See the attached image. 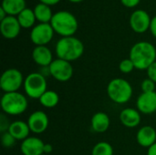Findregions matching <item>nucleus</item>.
<instances>
[{
  "label": "nucleus",
  "instance_id": "nucleus-1",
  "mask_svg": "<svg viewBox=\"0 0 156 155\" xmlns=\"http://www.w3.org/2000/svg\"><path fill=\"white\" fill-rule=\"evenodd\" d=\"M129 58L133 61L136 69L146 70L156 61L155 47L150 42L139 41L132 47Z\"/></svg>",
  "mask_w": 156,
  "mask_h": 155
},
{
  "label": "nucleus",
  "instance_id": "nucleus-2",
  "mask_svg": "<svg viewBox=\"0 0 156 155\" xmlns=\"http://www.w3.org/2000/svg\"><path fill=\"white\" fill-rule=\"evenodd\" d=\"M55 52L58 58L69 62L79 59L84 53V45L78 37H61L56 44Z\"/></svg>",
  "mask_w": 156,
  "mask_h": 155
},
{
  "label": "nucleus",
  "instance_id": "nucleus-3",
  "mask_svg": "<svg viewBox=\"0 0 156 155\" xmlns=\"http://www.w3.org/2000/svg\"><path fill=\"white\" fill-rule=\"evenodd\" d=\"M50 25L55 33L58 34L62 37L74 36L79 27L76 16L69 11L66 10L56 12L52 16Z\"/></svg>",
  "mask_w": 156,
  "mask_h": 155
},
{
  "label": "nucleus",
  "instance_id": "nucleus-4",
  "mask_svg": "<svg viewBox=\"0 0 156 155\" xmlns=\"http://www.w3.org/2000/svg\"><path fill=\"white\" fill-rule=\"evenodd\" d=\"M133 90L131 83L122 78L112 79L107 86V94L112 101L117 104H124L128 102Z\"/></svg>",
  "mask_w": 156,
  "mask_h": 155
},
{
  "label": "nucleus",
  "instance_id": "nucleus-5",
  "mask_svg": "<svg viewBox=\"0 0 156 155\" xmlns=\"http://www.w3.org/2000/svg\"><path fill=\"white\" fill-rule=\"evenodd\" d=\"M28 107L27 97L19 91L5 93L1 98V108L5 114L17 116L24 113Z\"/></svg>",
  "mask_w": 156,
  "mask_h": 155
},
{
  "label": "nucleus",
  "instance_id": "nucleus-6",
  "mask_svg": "<svg viewBox=\"0 0 156 155\" xmlns=\"http://www.w3.org/2000/svg\"><path fill=\"white\" fill-rule=\"evenodd\" d=\"M23 88L27 97L39 100L48 90L46 77L39 72H32L25 78Z\"/></svg>",
  "mask_w": 156,
  "mask_h": 155
},
{
  "label": "nucleus",
  "instance_id": "nucleus-7",
  "mask_svg": "<svg viewBox=\"0 0 156 155\" xmlns=\"http://www.w3.org/2000/svg\"><path fill=\"white\" fill-rule=\"evenodd\" d=\"M25 79L20 70L16 69H5L0 78V88L5 93L18 91L24 85Z\"/></svg>",
  "mask_w": 156,
  "mask_h": 155
},
{
  "label": "nucleus",
  "instance_id": "nucleus-8",
  "mask_svg": "<svg viewBox=\"0 0 156 155\" xmlns=\"http://www.w3.org/2000/svg\"><path fill=\"white\" fill-rule=\"evenodd\" d=\"M49 74L59 82L69 81L74 73V69L71 65V62H69L64 59L57 58L52 61L48 67Z\"/></svg>",
  "mask_w": 156,
  "mask_h": 155
},
{
  "label": "nucleus",
  "instance_id": "nucleus-9",
  "mask_svg": "<svg viewBox=\"0 0 156 155\" xmlns=\"http://www.w3.org/2000/svg\"><path fill=\"white\" fill-rule=\"evenodd\" d=\"M54 33L50 23H39L32 27L30 39L36 46H46L52 40Z\"/></svg>",
  "mask_w": 156,
  "mask_h": 155
},
{
  "label": "nucleus",
  "instance_id": "nucleus-10",
  "mask_svg": "<svg viewBox=\"0 0 156 155\" xmlns=\"http://www.w3.org/2000/svg\"><path fill=\"white\" fill-rule=\"evenodd\" d=\"M151 20L152 18L145 10L137 9L130 16V26L134 32L142 34L150 28Z\"/></svg>",
  "mask_w": 156,
  "mask_h": 155
},
{
  "label": "nucleus",
  "instance_id": "nucleus-11",
  "mask_svg": "<svg viewBox=\"0 0 156 155\" xmlns=\"http://www.w3.org/2000/svg\"><path fill=\"white\" fill-rule=\"evenodd\" d=\"M27 122L31 132L40 134L48 129L49 120L47 113L42 111H36L29 115Z\"/></svg>",
  "mask_w": 156,
  "mask_h": 155
},
{
  "label": "nucleus",
  "instance_id": "nucleus-12",
  "mask_svg": "<svg viewBox=\"0 0 156 155\" xmlns=\"http://www.w3.org/2000/svg\"><path fill=\"white\" fill-rule=\"evenodd\" d=\"M21 26L16 16H7L5 19L0 21V31L2 36L6 39L16 38L21 30Z\"/></svg>",
  "mask_w": 156,
  "mask_h": 155
},
{
  "label": "nucleus",
  "instance_id": "nucleus-13",
  "mask_svg": "<svg viewBox=\"0 0 156 155\" xmlns=\"http://www.w3.org/2000/svg\"><path fill=\"white\" fill-rule=\"evenodd\" d=\"M136 107L141 113H154L156 111V91L143 92L136 100Z\"/></svg>",
  "mask_w": 156,
  "mask_h": 155
},
{
  "label": "nucleus",
  "instance_id": "nucleus-14",
  "mask_svg": "<svg viewBox=\"0 0 156 155\" xmlns=\"http://www.w3.org/2000/svg\"><path fill=\"white\" fill-rule=\"evenodd\" d=\"M45 143L37 137H28L22 141L20 151L23 155H42L44 154Z\"/></svg>",
  "mask_w": 156,
  "mask_h": 155
},
{
  "label": "nucleus",
  "instance_id": "nucleus-15",
  "mask_svg": "<svg viewBox=\"0 0 156 155\" xmlns=\"http://www.w3.org/2000/svg\"><path fill=\"white\" fill-rule=\"evenodd\" d=\"M32 58L36 64L42 68L49 67L54 60L52 52L47 46H36L32 51Z\"/></svg>",
  "mask_w": 156,
  "mask_h": 155
},
{
  "label": "nucleus",
  "instance_id": "nucleus-16",
  "mask_svg": "<svg viewBox=\"0 0 156 155\" xmlns=\"http://www.w3.org/2000/svg\"><path fill=\"white\" fill-rule=\"evenodd\" d=\"M136 141L139 145L148 149L156 143V130L150 125L141 127L137 132Z\"/></svg>",
  "mask_w": 156,
  "mask_h": 155
},
{
  "label": "nucleus",
  "instance_id": "nucleus-17",
  "mask_svg": "<svg viewBox=\"0 0 156 155\" xmlns=\"http://www.w3.org/2000/svg\"><path fill=\"white\" fill-rule=\"evenodd\" d=\"M120 121L124 127L135 128L141 123V112L137 109L125 108L120 113Z\"/></svg>",
  "mask_w": 156,
  "mask_h": 155
},
{
  "label": "nucleus",
  "instance_id": "nucleus-18",
  "mask_svg": "<svg viewBox=\"0 0 156 155\" xmlns=\"http://www.w3.org/2000/svg\"><path fill=\"white\" fill-rule=\"evenodd\" d=\"M90 125L92 130L97 133H103L108 131L111 125V120L107 113L100 111L96 112L90 121Z\"/></svg>",
  "mask_w": 156,
  "mask_h": 155
},
{
  "label": "nucleus",
  "instance_id": "nucleus-19",
  "mask_svg": "<svg viewBox=\"0 0 156 155\" xmlns=\"http://www.w3.org/2000/svg\"><path fill=\"white\" fill-rule=\"evenodd\" d=\"M8 132L16 141H24L29 137L30 129L27 122H25L23 121H15L11 122Z\"/></svg>",
  "mask_w": 156,
  "mask_h": 155
},
{
  "label": "nucleus",
  "instance_id": "nucleus-20",
  "mask_svg": "<svg viewBox=\"0 0 156 155\" xmlns=\"http://www.w3.org/2000/svg\"><path fill=\"white\" fill-rule=\"evenodd\" d=\"M1 7L7 16H17L26 8V0H3Z\"/></svg>",
  "mask_w": 156,
  "mask_h": 155
},
{
  "label": "nucleus",
  "instance_id": "nucleus-21",
  "mask_svg": "<svg viewBox=\"0 0 156 155\" xmlns=\"http://www.w3.org/2000/svg\"><path fill=\"white\" fill-rule=\"evenodd\" d=\"M34 13L36 16L37 20L39 23H50L53 13L51 10V7L48 5L38 3L35 7H34Z\"/></svg>",
  "mask_w": 156,
  "mask_h": 155
},
{
  "label": "nucleus",
  "instance_id": "nucleus-22",
  "mask_svg": "<svg viewBox=\"0 0 156 155\" xmlns=\"http://www.w3.org/2000/svg\"><path fill=\"white\" fill-rule=\"evenodd\" d=\"M16 18L22 28H30L34 26L37 20L34 10L27 7L16 16Z\"/></svg>",
  "mask_w": 156,
  "mask_h": 155
},
{
  "label": "nucleus",
  "instance_id": "nucleus-23",
  "mask_svg": "<svg viewBox=\"0 0 156 155\" xmlns=\"http://www.w3.org/2000/svg\"><path fill=\"white\" fill-rule=\"evenodd\" d=\"M40 104L48 109H52L56 107L59 102V96L54 90H47L40 98H39Z\"/></svg>",
  "mask_w": 156,
  "mask_h": 155
},
{
  "label": "nucleus",
  "instance_id": "nucleus-24",
  "mask_svg": "<svg viewBox=\"0 0 156 155\" xmlns=\"http://www.w3.org/2000/svg\"><path fill=\"white\" fill-rule=\"evenodd\" d=\"M91 155H113V148L107 142H100L92 148Z\"/></svg>",
  "mask_w": 156,
  "mask_h": 155
},
{
  "label": "nucleus",
  "instance_id": "nucleus-25",
  "mask_svg": "<svg viewBox=\"0 0 156 155\" xmlns=\"http://www.w3.org/2000/svg\"><path fill=\"white\" fill-rule=\"evenodd\" d=\"M16 140L8 132H4L1 134V143L3 145V147L6 148V149H10L12 147H14V145L16 144Z\"/></svg>",
  "mask_w": 156,
  "mask_h": 155
},
{
  "label": "nucleus",
  "instance_id": "nucleus-26",
  "mask_svg": "<svg viewBox=\"0 0 156 155\" xmlns=\"http://www.w3.org/2000/svg\"><path fill=\"white\" fill-rule=\"evenodd\" d=\"M134 69H135L134 64L133 63V61H132L130 58L122 59V60L120 62L119 69H120V71H121L122 73H124V74L131 73Z\"/></svg>",
  "mask_w": 156,
  "mask_h": 155
},
{
  "label": "nucleus",
  "instance_id": "nucleus-27",
  "mask_svg": "<svg viewBox=\"0 0 156 155\" xmlns=\"http://www.w3.org/2000/svg\"><path fill=\"white\" fill-rule=\"evenodd\" d=\"M141 88L143 92H154L155 91V82H154L149 78L144 79L142 81Z\"/></svg>",
  "mask_w": 156,
  "mask_h": 155
},
{
  "label": "nucleus",
  "instance_id": "nucleus-28",
  "mask_svg": "<svg viewBox=\"0 0 156 155\" xmlns=\"http://www.w3.org/2000/svg\"><path fill=\"white\" fill-rule=\"evenodd\" d=\"M10 124L11 123L7 120L5 115V114H1V116H0V132H1V134L4 133V132H8Z\"/></svg>",
  "mask_w": 156,
  "mask_h": 155
},
{
  "label": "nucleus",
  "instance_id": "nucleus-29",
  "mask_svg": "<svg viewBox=\"0 0 156 155\" xmlns=\"http://www.w3.org/2000/svg\"><path fill=\"white\" fill-rule=\"evenodd\" d=\"M147 75H148V78L150 79H152L154 82L156 83V61L154 62L147 69Z\"/></svg>",
  "mask_w": 156,
  "mask_h": 155
},
{
  "label": "nucleus",
  "instance_id": "nucleus-30",
  "mask_svg": "<svg viewBox=\"0 0 156 155\" xmlns=\"http://www.w3.org/2000/svg\"><path fill=\"white\" fill-rule=\"evenodd\" d=\"M141 2V0H121V3L129 8H133L139 5V3Z\"/></svg>",
  "mask_w": 156,
  "mask_h": 155
},
{
  "label": "nucleus",
  "instance_id": "nucleus-31",
  "mask_svg": "<svg viewBox=\"0 0 156 155\" xmlns=\"http://www.w3.org/2000/svg\"><path fill=\"white\" fill-rule=\"evenodd\" d=\"M149 30L151 31V33H152V35L156 37V16H154L153 18H152V20H151V24H150V28H149Z\"/></svg>",
  "mask_w": 156,
  "mask_h": 155
},
{
  "label": "nucleus",
  "instance_id": "nucleus-32",
  "mask_svg": "<svg viewBox=\"0 0 156 155\" xmlns=\"http://www.w3.org/2000/svg\"><path fill=\"white\" fill-rule=\"evenodd\" d=\"M39 1H40V3H42V4H45V5H48L51 6V5H57V4L59 3L61 0H39Z\"/></svg>",
  "mask_w": 156,
  "mask_h": 155
},
{
  "label": "nucleus",
  "instance_id": "nucleus-33",
  "mask_svg": "<svg viewBox=\"0 0 156 155\" xmlns=\"http://www.w3.org/2000/svg\"><path fill=\"white\" fill-rule=\"evenodd\" d=\"M53 151V147L50 143H45V146H44V154H48L51 153Z\"/></svg>",
  "mask_w": 156,
  "mask_h": 155
},
{
  "label": "nucleus",
  "instance_id": "nucleus-34",
  "mask_svg": "<svg viewBox=\"0 0 156 155\" xmlns=\"http://www.w3.org/2000/svg\"><path fill=\"white\" fill-rule=\"evenodd\" d=\"M147 155H156V143L147 149Z\"/></svg>",
  "mask_w": 156,
  "mask_h": 155
},
{
  "label": "nucleus",
  "instance_id": "nucleus-35",
  "mask_svg": "<svg viewBox=\"0 0 156 155\" xmlns=\"http://www.w3.org/2000/svg\"><path fill=\"white\" fill-rule=\"evenodd\" d=\"M6 16H7V14L5 13V11L2 7H0V21H2L3 19H5Z\"/></svg>",
  "mask_w": 156,
  "mask_h": 155
},
{
  "label": "nucleus",
  "instance_id": "nucleus-36",
  "mask_svg": "<svg viewBox=\"0 0 156 155\" xmlns=\"http://www.w3.org/2000/svg\"><path fill=\"white\" fill-rule=\"evenodd\" d=\"M69 2H72V3H80V2H82L83 0H68Z\"/></svg>",
  "mask_w": 156,
  "mask_h": 155
},
{
  "label": "nucleus",
  "instance_id": "nucleus-37",
  "mask_svg": "<svg viewBox=\"0 0 156 155\" xmlns=\"http://www.w3.org/2000/svg\"><path fill=\"white\" fill-rule=\"evenodd\" d=\"M42 155H48V154H42Z\"/></svg>",
  "mask_w": 156,
  "mask_h": 155
}]
</instances>
